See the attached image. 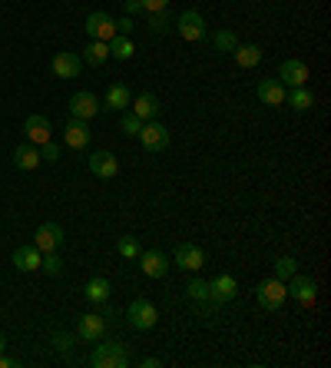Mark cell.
<instances>
[{
	"instance_id": "27",
	"label": "cell",
	"mask_w": 331,
	"mask_h": 368,
	"mask_svg": "<svg viewBox=\"0 0 331 368\" xmlns=\"http://www.w3.org/2000/svg\"><path fill=\"white\" fill-rule=\"evenodd\" d=\"M176 27V20H172V14H169V7L166 10H156V14H149V34H169Z\"/></svg>"
},
{
	"instance_id": "41",
	"label": "cell",
	"mask_w": 331,
	"mask_h": 368,
	"mask_svg": "<svg viewBox=\"0 0 331 368\" xmlns=\"http://www.w3.org/2000/svg\"><path fill=\"white\" fill-rule=\"evenodd\" d=\"M20 362L17 358H7V355H0V368H17Z\"/></svg>"
},
{
	"instance_id": "26",
	"label": "cell",
	"mask_w": 331,
	"mask_h": 368,
	"mask_svg": "<svg viewBox=\"0 0 331 368\" xmlns=\"http://www.w3.org/2000/svg\"><path fill=\"white\" fill-rule=\"evenodd\" d=\"M87 299L96 302V305H103V302L110 299V282H106L103 276H93L90 282H87Z\"/></svg>"
},
{
	"instance_id": "9",
	"label": "cell",
	"mask_w": 331,
	"mask_h": 368,
	"mask_svg": "<svg viewBox=\"0 0 331 368\" xmlns=\"http://www.w3.org/2000/svg\"><path fill=\"white\" fill-rule=\"evenodd\" d=\"M176 27H179V37L189 40V43H196V40L205 37V20L199 10H185V14H179Z\"/></svg>"
},
{
	"instance_id": "37",
	"label": "cell",
	"mask_w": 331,
	"mask_h": 368,
	"mask_svg": "<svg viewBox=\"0 0 331 368\" xmlns=\"http://www.w3.org/2000/svg\"><path fill=\"white\" fill-rule=\"evenodd\" d=\"M136 30V23H133V17H119L116 20V34H123V37H129Z\"/></svg>"
},
{
	"instance_id": "36",
	"label": "cell",
	"mask_w": 331,
	"mask_h": 368,
	"mask_svg": "<svg viewBox=\"0 0 331 368\" xmlns=\"http://www.w3.org/2000/svg\"><path fill=\"white\" fill-rule=\"evenodd\" d=\"M37 149H40V160H47V163H56V160H60V147H56L54 140H47V143Z\"/></svg>"
},
{
	"instance_id": "11",
	"label": "cell",
	"mask_w": 331,
	"mask_h": 368,
	"mask_svg": "<svg viewBox=\"0 0 331 368\" xmlns=\"http://www.w3.org/2000/svg\"><path fill=\"white\" fill-rule=\"evenodd\" d=\"M96 113H100V100H96L90 90H80L70 96V116H76V120H93Z\"/></svg>"
},
{
	"instance_id": "12",
	"label": "cell",
	"mask_w": 331,
	"mask_h": 368,
	"mask_svg": "<svg viewBox=\"0 0 331 368\" xmlns=\"http://www.w3.org/2000/svg\"><path fill=\"white\" fill-rule=\"evenodd\" d=\"M23 133H27V143H34V147H43V143L50 140L54 127H50V120H47V116L34 113V116H27V123H23Z\"/></svg>"
},
{
	"instance_id": "23",
	"label": "cell",
	"mask_w": 331,
	"mask_h": 368,
	"mask_svg": "<svg viewBox=\"0 0 331 368\" xmlns=\"http://www.w3.org/2000/svg\"><path fill=\"white\" fill-rule=\"evenodd\" d=\"M14 163H17V169H37L43 160H40V149L34 147V143H20L17 149H14Z\"/></svg>"
},
{
	"instance_id": "22",
	"label": "cell",
	"mask_w": 331,
	"mask_h": 368,
	"mask_svg": "<svg viewBox=\"0 0 331 368\" xmlns=\"http://www.w3.org/2000/svg\"><path fill=\"white\" fill-rule=\"evenodd\" d=\"M133 103V93L123 87V83H113L110 90H106V103H103V110H113V113H123Z\"/></svg>"
},
{
	"instance_id": "30",
	"label": "cell",
	"mask_w": 331,
	"mask_h": 368,
	"mask_svg": "<svg viewBox=\"0 0 331 368\" xmlns=\"http://www.w3.org/2000/svg\"><path fill=\"white\" fill-rule=\"evenodd\" d=\"M110 56H116V60H129V56H133V40L123 37V34H116V37L110 40Z\"/></svg>"
},
{
	"instance_id": "15",
	"label": "cell",
	"mask_w": 331,
	"mask_h": 368,
	"mask_svg": "<svg viewBox=\"0 0 331 368\" xmlns=\"http://www.w3.org/2000/svg\"><path fill=\"white\" fill-rule=\"evenodd\" d=\"M103 332H106V322H103V315H80V322H76V335L83 338V342H100L103 338Z\"/></svg>"
},
{
	"instance_id": "34",
	"label": "cell",
	"mask_w": 331,
	"mask_h": 368,
	"mask_svg": "<svg viewBox=\"0 0 331 368\" xmlns=\"http://www.w3.org/2000/svg\"><path fill=\"white\" fill-rule=\"evenodd\" d=\"M119 129H123L126 136H139V129H143V120H139L136 113H123V120H119Z\"/></svg>"
},
{
	"instance_id": "42",
	"label": "cell",
	"mask_w": 331,
	"mask_h": 368,
	"mask_svg": "<svg viewBox=\"0 0 331 368\" xmlns=\"http://www.w3.org/2000/svg\"><path fill=\"white\" fill-rule=\"evenodd\" d=\"M139 365H143V368H159V365H163V362H159V358H152V355H149V358H143V362H139Z\"/></svg>"
},
{
	"instance_id": "7",
	"label": "cell",
	"mask_w": 331,
	"mask_h": 368,
	"mask_svg": "<svg viewBox=\"0 0 331 368\" xmlns=\"http://www.w3.org/2000/svg\"><path fill=\"white\" fill-rule=\"evenodd\" d=\"M87 34H90V40H106L110 43L116 37V20L106 10H93L90 17H87Z\"/></svg>"
},
{
	"instance_id": "33",
	"label": "cell",
	"mask_w": 331,
	"mask_h": 368,
	"mask_svg": "<svg viewBox=\"0 0 331 368\" xmlns=\"http://www.w3.org/2000/svg\"><path fill=\"white\" fill-rule=\"evenodd\" d=\"M116 252L123 259H136L139 256V239H136V236H123V239L116 242Z\"/></svg>"
},
{
	"instance_id": "2",
	"label": "cell",
	"mask_w": 331,
	"mask_h": 368,
	"mask_svg": "<svg viewBox=\"0 0 331 368\" xmlns=\"http://www.w3.org/2000/svg\"><path fill=\"white\" fill-rule=\"evenodd\" d=\"M255 295H258V305L265 312H278L285 305V299H288V289H285L282 279H265V282H258Z\"/></svg>"
},
{
	"instance_id": "8",
	"label": "cell",
	"mask_w": 331,
	"mask_h": 368,
	"mask_svg": "<svg viewBox=\"0 0 331 368\" xmlns=\"http://www.w3.org/2000/svg\"><path fill=\"white\" fill-rule=\"evenodd\" d=\"M176 266L185 272H199L205 266V249H199L196 242H179L176 246Z\"/></svg>"
},
{
	"instance_id": "21",
	"label": "cell",
	"mask_w": 331,
	"mask_h": 368,
	"mask_svg": "<svg viewBox=\"0 0 331 368\" xmlns=\"http://www.w3.org/2000/svg\"><path fill=\"white\" fill-rule=\"evenodd\" d=\"M129 107H133V113L146 123V120H156V113H159V100H156V93H139Z\"/></svg>"
},
{
	"instance_id": "32",
	"label": "cell",
	"mask_w": 331,
	"mask_h": 368,
	"mask_svg": "<svg viewBox=\"0 0 331 368\" xmlns=\"http://www.w3.org/2000/svg\"><path fill=\"white\" fill-rule=\"evenodd\" d=\"M185 292H189V299H196V302H212V299H209V282H205V279H192V282L185 285Z\"/></svg>"
},
{
	"instance_id": "14",
	"label": "cell",
	"mask_w": 331,
	"mask_h": 368,
	"mask_svg": "<svg viewBox=\"0 0 331 368\" xmlns=\"http://www.w3.org/2000/svg\"><path fill=\"white\" fill-rule=\"evenodd\" d=\"M139 266H143V276L149 279H166V272H169V259L159 252V249H149V252H139Z\"/></svg>"
},
{
	"instance_id": "29",
	"label": "cell",
	"mask_w": 331,
	"mask_h": 368,
	"mask_svg": "<svg viewBox=\"0 0 331 368\" xmlns=\"http://www.w3.org/2000/svg\"><path fill=\"white\" fill-rule=\"evenodd\" d=\"M212 47H216L219 54H232V50L239 47V37H236L232 30H216V34H212Z\"/></svg>"
},
{
	"instance_id": "19",
	"label": "cell",
	"mask_w": 331,
	"mask_h": 368,
	"mask_svg": "<svg viewBox=\"0 0 331 368\" xmlns=\"http://www.w3.org/2000/svg\"><path fill=\"white\" fill-rule=\"evenodd\" d=\"M40 262H43V252H40L37 246H20L17 252H14V266H17L20 272H37Z\"/></svg>"
},
{
	"instance_id": "13",
	"label": "cell",
	"mask_w": 331,
	"mask_h": 368,
	"mask_svg": "<svg viewBox=\"0 0 331 368\" xmlns=\"http://www.w3.org/2000/svg\"><path fill=\"white\" fill-rule=\"evenodd\" d=\"M90 173L93 176H100V180H113V176L119 173V160L113 156L110 149H100V153H93L90 156Z\"/></svg>"
},
{
	"instance_id": "1",
	"label": "cell",
	"mask_w": 331,
	"mask_h": 368,
	"mask_svg": "<svg viewBox=\"0 0 331 368\" xmlns=\"http://www.w3.org/2000/svg\"><path fill=\"white\" fill-rule=\"evenodd\" d=\"M93 368H126L129 365V351L123 342H106V345H96L90 355Z\"/></svg>"
},
{
	"instance_id": "43",
	"label": "cell",
	"mask_w": 331,
	"mask_h": 368,
	"mask_svg": "<svg viewBox=\"0 0 331 368\" xmlns=\"http://www.w3.org/2000/svg\"><path fill=\"white\" fill-rule=\"evenodd\" d=\"M3 349H7V338H3V332H0V355H3Z\"/></svg>"
},
{
	"instance_id": "5",
	"label": "cell",
	"mask_w": 331,
	"mask_h": 368,
	"mask_svg": "<svg viewBox=\"0 0 331 368\" xmlns=\"http://www.w3.org/2000/svg\"><path fill=\"white\" fill-rule=\"evenodd\" d=\"M169 129L163 127V123H156V120H146L143 123V129H139V143H143V149L146 153H163L166 147H169Z\"/></svg>"
},
{
	"instance_id": "4",
	"label": "cell",
	"mask_w": 331,
	"mask_h": 368,
	"mask_svg": "<svg viewBox=\"0 0 331 368\" xmlns=\"http://www.w3.org/2000/svg\"><path fill=\"white\" fill-rule=\"evenodd\" d=\"M288 295H292L298 305H305V309H312L315 305V299H318V285H315V279L312 276H301V272H295L292 279H288Z\"/></svg>"
},
{
	"instance_id": "17",
	"label": "cell",
	"mask_w": 331,
	"mask_h": 368,
	"mask_svg": "<svg viewBox=\"0 0 331 368\" xmlns=\"http://www.w3.org/2000/svg\"><path fill=\"white\" fill-rule=\"evenodd\" d=\"M63 143L70 149H83L87 143H90V127H87V120H76V116H70V123H67V129H63Z\"/></svg>"
},
{
	"instance_id": "39",
	"label": "cell",
	"mask_w": 331,
	"mask_h": 368,
	"mask_svg": "<svg viewBox=\"0 0 331 368\" xmlns=\"http://www.w3.org/2000/svg\"><path fill=\"white\" fill-rule=\"evenodd\" d=\"M169 7V0H143V10L146 14H156V10H166Z\"/></svg>"
},
{
	"instance_id": "20",
	"label": "cell",
	"mask_w": 331,
	"mask_h": 368,
	"mask_svg": "<svg viewBox=\"0 0 331 368\" xmlns=\"http://www.w3.org/2000/svg\"><path fill=\"white\" fill-rule=\"evenodd\" d=\"M258 100L265 107H285V87L278 80H262L258 83Z\"/></svg>"
},
{
	"instance_id": "38",
	"label": "cell",
	"mask_w": 331,
	"mask_h": 368,
	"mask_svg": "<svg viewBox=\"0 0 331 368\" xmlns=\"http://www.w3.org/2000/svg\"><path fill=\"white\" fill-rule=\"evenodd\" d=\"M70 342H73V338H70L67 332H56V335H54V345H56V351H70Z\"/></svg>"
},
{
	"instance_id": "18",
	"label": "cell",
	"mask_w": 331,
	"mask_h": 368,
	"mask_svg": "<svg viewBox=\"0 0 331 368\" xmlns=\"http://www.w3.org/2000/svg\"><path fill=\"white\" fill-rule=\"evenodd\" d=\"M80 67H83L80 54H70V50H63V54H56V56H54V74L60 76V80H73V76L80 74Z\"/></svg>"
},
{
	"instance_id": "25",
	"label": "cell",
	"mask_w": 331,
	"mask_h": 368,
	"mask_svg": "<svg viewBox=\"0 0 331 368\" xmlns=\"http://www.w3.org/2000/svg\"><path fill=\"white\" fill-rule=\"evenodd\" d=\"M285 103L292 107V110H298V113H305V110H312L315 107V96L305 87H292V93L285 96Z\"/></svg>"
},
{
	"instance_id": "3",
	"label": "cell",
	"mask_w": 331,
	"mask_h": 368,
	"mask_svg": "<svg viewBox=\"0 0 331 368\" xmlns=\"http://www.w3.org/2000/svg\"><path fill=\"white\" fill-rule=\"evenodd\" d=\"M126 318H129V325H133V329L149 332L156 322H159V312H156V305H152L149 299H133V302H129V309H126Z\"/></svg>"
},
{
	"instance_id": "35",
	"label": "cell",
	"mask_w": 331,
	"mask_h": 368,
	"mask_svg": "<svg viewBox=\"0 0 331 368\" xmlns=\"http://www.w3.org/2000/svg\"><path fill=\"white\" fill-rule=\"evenodd\" d=\"M40 269H47L50 276H60V272H63V262H60V256H56V252H43V262H40Z\"/></svg>"
},
{
	"instance_id": "10",
	"label": "cell",
	"mask_w": 331,
	"mask_h": 368,
	"mask_svg": "<svg viewBox=\"0 0 331 368\" xmlns=\"http://www.w3.org/2000/svg\"><path fill=\"white\" fill-rule=\"evenodd\" d=\"M34 246H37L40 252H56V249L63 246V229H60L56 222H43V226H37Z\"/></svg>"
},
{
	"instance_id": "24",
	"label": "cell",
	"mask_w": 331,
	"mask_h": 368,
	"mask_svg": "<svg viewBox=\"0 0 331 368\" xmlns=\"http://www.w3.org/2000/svg\"><path fill=\"white\" fill-rule=\"evenodd\" d=\"M80 60L90 63V67H103V63L110 60V43H106V40H90V47L83 50Z\"/></svg>"
},
{
	"instance_id": "31",
	"label": "cell",
	"mask_w": 331,
	"mask_h": 368,
	"mask_svg": "<svg viewBox=\"0 0 331 368\" xmlns=\"http://www.w3.org/2000/svg\"><path fill=\"white\" fill-rule=\"evenodd\" d=\"M295 272H298V262H295L292 256H278L275 259V279L285 282V279H292Z\"/></svg>"
},
{
	"instance_id": "6",
	"label": "cell",
	"mask_w": 331,
	"mask_h": 368,
	"mask_svg": "<svg viewBox=\"0 0 331 368\" xmlns=\"http://www.w3.org/2000/svg\"><path fill=\"white\" fill-rule=\"evenodd\" d=\"M308 76H312V70L305 60H282L278 63V83L282 87H305Z\"/></svg>"
},
{
	"instance_id": "16",
	"label": "cell",
	"mask_w": 331,
	"mask_h": 368,
	"mask_svg": "<svg viewBox=\"0 0 331 368\" xmlns=\"http://www.w3.org/2000/svg\"><path fill=\"white\" fill-rule=\"evenodd\" d=\"M239 292V285H236V279L232 276H216L209 282V299H212V305H222V302H232Z\"/></svg>"
},
{
	"instance_id": "40",
	"label": "cell",
	"mask_w": 331,
	"mask_h": 368,
	"mask_svg": "<svg viewBox=\"0 0 331 368\" xmlns=\"http://www.w3.org/2000/svg\"><path fill=\"white\" fill-rule=\"evenodd\" d=\"M123 3H126V17H133V14L143 10V0H123Z\"/></svg>"
},
{
	"instance_id": "28",
	"label": "cell",
	"mask_w": 331,
	"mask_h": 368,
	"mask_svg": "<svg viewBox=\"0 0 331 368\" xmlns=\"http://www.w3.org/2000/svg\"><path fill=\"white\" fill-rule=\"evenodd\" d=\"M232 56H236V63H239V67H245V70L262 63V50H258V47H245V43H239V47L232 50Z\"/></svg>"
}]
</instances>
